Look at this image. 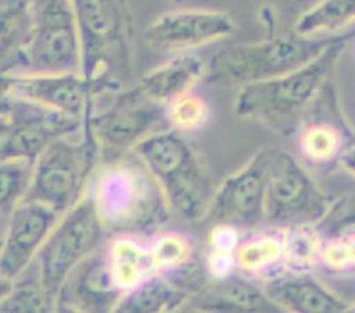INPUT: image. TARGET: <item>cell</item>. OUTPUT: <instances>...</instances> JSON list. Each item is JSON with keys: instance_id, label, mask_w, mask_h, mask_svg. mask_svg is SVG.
<instances>
[{"instance_id": "1", "label": "cell", "mask_w": 355, "mask_h": 313, "mask_svg": "<svg viewBox=\"0 0 355 313\" xmlns=\"http://www.w3.org/2000/svg\"><path fill=\"white\" fill-rule=\"evenodd\" d=\"M352 35L354 32L338 35L327 50L301 69L279 78L241 87L235 101L239 117L261 122L285 135L295 131L320 101Z\"/></svg>"}, {"instance_id": "2", "label": "cell", "mask_w": 355, "mask_h": 313, "mask_svg": "<svg viewBox=\"0 0 355 313\" xmlns=\"http://www.w3.org/2000/svg\"><path fill=\"white\" fill-rule=\"evenodd\" d=\"M90 195L106 230L122 235L154 230L172 214L157 180L133 153L105 164Z\"/></svg>"}, {"instance_id": "3", "label": "cell", "mask_w": 355, "mask_h": 313, "mask_svg": "<svg viewBox=\"0 0 355 313\" xmlns=\"http://www.w3.org/2000/svg\"><path fill=\"white\" fill-rule=\"evenodd\" d=\"M133 154L157 180L172 212L188 221L205 218L216 189L207 167L182 133L172 128L156 131Z\"/></svg>"}, {"instance_id": "4", "label": "cell", "mask_w": 355, "mask_h": 313, "mask_svg": "<svg viewBox=\"0 0 355 313\" xmlns=\"http://www.w3.org/2000/svg\"><path fill=\"white\" fill-rule=\"evenodd\" d=\"M82 73L115 90L125 89L133 69V16L128 0H73Z\"/></svg>"}, {"instance_id": "5", "label": "cell", "mask_w": 355, "mask_h": 313, "mask_svg": "<svg viewBox=\"0 0 355 313\" xmlns=\"http://www.w3.org/2000/svg\"><path fill=\"white\" fill-rule=\"evenodd\" d=\"M336 37L338 35L306 37L292 31L260 43L223 48L209 60L205 80L223 85L244 87L279 78L315 60L334 43Z\"/></svg>"}, {"instance_id": "6", "label": "cell", "mask_w": 355, "mask_h": 313, "mask_svg": "<svg viewBox=\"0 0 355 313\" xmlns=\"http://www.w3.org/2000/svg\"><path fill=\"white\" fill-rule=\"evenodd\" d=\"M99 158V145L87 126L78 137L69 135L55 140L34 163L32 186L25 200L66 214L90 193Z\"/></svg>"}, {"instance_id": "7", "label": "cell", "mask_w": 355, "mask_h": 313, "mask_svg": "<svg viewBox=\"0 0 355 313\" xmlns=\"http://www.w3.org/2000/svg\"><path fill=\"white\" fill-rule=\"evenodd\" d=\"M105 232V223L89 193L76 208L60 218L35 259L34 267L44 289L59 298L71 274L90 255L101 250Z\"/></svg>"}, {"instance_id": "8", "label": "cell", "mask_w": 355, "mask_h": 313, "mask_svg": "<svg viewBox=\"0 0 355 313\" xmlns=\"http://www.w3.org/2000/svg\"><path fill=\"white\" fill-rule=\"evenodd\" d=\"M266 219L272 227L320 225L334 202L292 154L267 149Z\"/></svg>"}, {"instance_id": "9", "label": "cell", "mask_w": 355, "mask_h": 313, "mask_svg": "<svg viewBox=\"0 0 355 313\" xmlns=\"http://www.w3.org/2000/svg\"><path fill=\"white\" fill-rule=\"evenodd\" d=\"M16 73H82V41L73 0H34L31 40Z\"/></svg>"}, {"instance_id": "10", "label": "cell", "mask_w": 355, "mask_h": 313, "mask_svg": "<svg viewBox=\"0 0 355 313\" xmlns=\"http://www.w3.org/2000/svg\"><path fill=\"white\" fill-rule=\"evenodd\" d=\"M85 126L94 135L105 164L133 153L148 135L168 128L166 110L145 98L137 87L115 92L103 110H96Z\"/></svg>"}, {"instance_id": "11", "label": "cell", "mask_w": 355, "mask_h": 313, "mask_svg": "<svg viewBox=\"0 0 355 313\" xmlns=\"http://www.w3.org/2000/svg\"><path fill=\"white\" fill-rule=\"evenodd\" d=\"M2 135L0 156L2 160H24L35 163L37 158L62 137L78 135L85 128L50 108L2 94Z\"/></svg>"}, {"instance_id": "12", "label": "cell", "mask_w": 355, "mask_h": 313, "mask_svg": "<svg viewBox=\"0 0 355 313\" xmlns=\"http://www.w3.org/2000/svg\"><path fill=\"white\" fill-rule=\"evenodd\" d=\"M119 90L87 78L83 73H16L2 75V94L27 99L85 124L101 96Z\"/></svg>"}, {"instance_id": "13", "label": "cell", "mask_w": 355, "mask_h": 313, "mask_svg": "<svg viewBox=\"0 0 355 313\" xmlns=\"http://www.w3.org/2000/svg\"><path fill=\"white\" fill-rule=\"evenodd\" d=\"M266 177L267 149H263L219 184L203 219L212 227L227 225L239 230L258 227L266 219Z\"/></svg>"}, {"instance_id": "14", "label": "cell", "mask_w": 355, "mask_h": 313, "mask_svg": "<svg viewBox=\"0 0 355 313\" xmlns=\"http://www.w3.org/2000/svg\"><path fill=\"white\" fill-rule=\"evenodd\" d=\"M64 214L48 205L24 200L4 223L0 250L2 285L16 282L34 266L40 251Z\"/></svg>"}, {"instance_id": "15", "label": "cell", "mask_w": 355, "mask_h": 313, "mask_svg": "<svg viewBox=\"0 0 355 313\" xmlns=\"http://www.w3.org/2000/svg\"><path fill=\"white\" fill-rule=\"evenodd\" d=\"M234 32L235 22L227 12L180 9L156 18L145 31V40L159 51L189 53L193 48L227 40Z\"/></svg>"}, {"instance_id": "16", "label": "cell", "mask_w": 355, "mask_h": 313, "mask_svg": "<svg viewBox=\"0 0 355 313\" xmlns=\"http://www.w3.org/2000/svg\"><path fill=\"white\" fill-rule=\"evenodd\" d=\"M261 283L285 313H347L350 306L309 271H283Z\"/></svg>"}, {"instance_id": "17", "label": "cell", "mask_w": 355, "mask_h": 313, "mask_svg": "<svg viewBox=\"0 0 355 313\" xmlns=\"http://www.w3.org/2000/svg\"><path fill=\"white\" fill-rule=\"evenodd\" d=\"M189 301L211 313H285L270 299L263 283L248 274L211 280Z\"/></svg>"}, {"instance_id": "18", "label": "cell", "mask_w": 355, "mask_h": 313, "mask_svg": "<svg viewBox=\"0 0 355 313\" xmlns=\"http://www.w3.org/2000/svg\"><path fill=\"white\" fill-rule=\"evenodd\" d=\"M122 294L110 273L106 250L101 248L71 274L59 299L85 313H112Z\"/></svg>"}, {"instance_id": "19", "label": "cell", "mask_w": 355, "mask_h": 313, "mask_svg": "<svg viewBox=\"0 0 355 313\" xmlns=\"http://www.w3.org/2000/svg\"><path fill=\"white\" fill-rule=\"evenodd\" d=\"M207 64L195 53H179L150 71L135 87L145 98L166 110L180 96L193 92L196 83L207 78Z\"/></svg>"}, {"instance_id": "20", "label": "cell", "mask_w": 355, "mask_h": 313, "mask_svg": "<svg viewBox=\"0 0 355 313\" xmlns=\"http://www.w3.org/2000/svg\"><path fill=\"white\" fill-rule=\"evenodd\" d=\"M193 298L188 285L172 274H154L125 290L112 313H168Z\"/></svg>"}, {"instance_id": "21", "label": "cell", "mask_w": 355, "mask_h": 313, "mask_svg": "<svg viewBox=\"0 0 355 313\" xmlns=\"http://www.w3.org/2000/svg\"><path fill=\"white\" fill-rule=\"evenodd\" d=\"M34 24V0H2L0 31H2V75L18 71L24 51L31 40Z\"/></svg>"}, {"instance_id": "22", "label": "cell", "mask_w": 355, "mask_h": 313, "mask_svg": "<svg viewBox=\"0 0 355 313\" xmlns=\"http://www.w3.org/2000/svg\"><path fill=\"white\" fill-rule=\"evenodd\" d=\"M105 250L112 278L122 292L157 274L150 257V248L131 235H121Z\"/></svg>"}, {"instance_id": "23", "label": "cell", "mask_w": 355, "mask_h": 313, "mask_svg": "<svg viewBox=\"0 0 355 313\" xmlns=\"http://www.w3.org/2000/svg\"><path fill=\"white\" fill-rule=\"evenodd\" d=\"M272 228L274 230L260 232L257 235L242 239L237 251H235L237 269H241L248 276L263 274L266 278L282 273L283 267H285V239H283V228Z\"/></svg>"}, {"instance_id": "24", "label": "cell", "mask_w": 355, "mask_h": 313, "mask_svg": "<svg viewBox=\"0 0 355 313\" xmlns=\"http://www.w3.org/2000/svg\"><path fill=\"white\" fill-rule=\"evenodd\" d=\"M355 22V0H320L297 18L293 31L306 37H332Z\"/></svg>"}, {"instance_id": "25", "label": "cell", "mask_w": 355, "mask_h": 313, "mask_svg": "<svg viewBox=\"0 0 355 313\" xmlns=\"http://www.w3.org/2000/svg\"><path fill=\"white\" fill-rule=\"evenodd\" d=\"M57 305L59 298L44 289L37 271L32 276L27 271L16 282L2 285L0 313H55Z\"/></svg>"}, {"instance_id": "26", "label": "cell", "mask_w": 355, "mask_h": 313, "mask_svg": "<svg viewBox=\"0 0 355 313\" xmlns=\"http://www.w3.org/2000/svg\"><path fill=\"white\" fill-rule=\"evenodd\" d=\"M299 142H301L302 154L315 163L340 160L343 151L350 145L347 144V135L340 126L331 124L327 121L311 122L304 126Z\"/></svg>"}, {"instance_id": "27", "label": "cell", "mask_w": 355, "mask_h": 313, "mask_svg": "<svg viewBox=\"0 0 355 313\" xmlns=\"http://www.w3.org/2000/svg\"><path fill=\"white\" fill-rule=\"evenodd\" d=\"M34 177V163L24 160H2L0 167V212L8 221L15 209L28 196Z\"/></svg>"}, {"instance_id": "28", "label": "cell", "mask_w": 355, "mask_h": 313, "mask_svg": "<svg viewBox=\"0 0 355 313\" xmlns=\"http://www.w3.org/2000/svg\"><path fill=\"white\" fill-rule=\"evenodd\" d=\"M148 248L157 274H172L191 262V244L179 234H163Z\"/></svg>"}, {"instance_id": "29", "label": "cell", "mask_w": 355, "mask_h": 313, "mask_svg": "<svg viewBox=\"0 0 355 313\" xmlns=\"http://www.w3.org/2000/svg\"><path fill=\"white\" fill-rule=\"evenodd\" d=\"M209 117V110L205 101L195 92L180 96L166 108L168 128L179 131V133H193L200 130Z\"/></svg>"}, {"instance_id": "30", "label": "cell", "mask_w": 355, "mask_h": 313, "mask_svg": "<svg viewBox=\"0 0 355 313\" xmlns=\"http://www.w3.org/2000/svg\"><path fill=\"white\" fill-rule=\"evenodd\" d=\"M320 262L332 271L355 269V228L322 234Z\"/></svg>"}, {"instance_id": "31", "label": "cell", "mask_w": 355, "mask_h": 313, "mask_svg": "<svg viewBox=\"0 0 355 313\" xmlns=\"http://www.w3.org/2000/svg\"><path fill=\"white\" fill-rule=\"evenodd\" d=\"M340 164L350 176L355 177V144H350L340 156Z\"/></svg>"}, {"instance_id": "32", "label": "cell", "mask_w": 355, "mask_h": 313, "mask_svg": "<svg viewBox=\"0 0 355 313\" xmlns=\"http://www.w3.org/2000/svg\"><path fill=\"white\" fill-rule=\"evenodd\" d=\"M168 313H211V312H207V310L200 308V306L193 305L191 301H188V303H184V305H180L179 308L172 310V312H168Z\"/></svg>"}, {"instance_id": "33", "label": "cell", "mask_w": 355, "mask_h": 313, "mask_svg": "<svg viewBox=\"0 0 355 313\" xmlns=\"http://www.w3.org/2000/svg\"><path fill=\"white\" fill-rule=\"evenodd\" d=\"M55 313H85L83 310L76 308V306L69 305V303L66 301H60L59 299V305H57V312Z\"/></svg>"}, {"instance_id": "34", "label": "cell", "mask_w": 355, "mask_h": 313, "mask_svg": "<svg viewBox=\"0 0 355 313\" xmlns=\"http://www.w3.org/2000/svg\"><path fill=\"white\" fill-rule=\"evenodd\" d=\"M347 313H355V301L350 303V306H348V312Z\"/></svg>"}, {"instance_id": "35", "label": "cell", "mask_w": 355, "mask_h": 313, "mask_svg": "<svg viewBox=\"0 0 355 313\" xmlns=\"http://www.w3.org/2000/svg\"><path fill=\"white\" fill-rule=\"evenodd\" d=\"M175 2H180V0H175Z\"/></svg>"}]
</instances>
